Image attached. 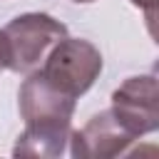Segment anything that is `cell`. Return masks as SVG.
<instances>
[{
	"label": "cell",
	"mask_w": 159,
	"mask_h": 159,
	"mask_svg": "<svg viewBox=\"0 0 159 159\" xmlns=\"http://www.w3.org/2000/svg\"><path fill=\"white\" fill-rule=\"evenodd\" d=\"M37 72L67 97L84 94L102 72V52L82 37H62L45 55Z\"/></svg>",
	"instance_id": "6da1fadb"
},
{
	"label": "cell",
	"mask_w": 159,
	"mask_h": 159,
	"mask_svg": "<svg viewBox=\"0 0 159 159\" xmlns=\"http://www.w3.org/2000/svg\"><path fill=\"white\" fill-rule=\"evenodd\" d=\"M2 35H5V50H7V70L17 75H30L42 65L50 47L67 35V27L52 15L25 12L10 20Z\"/></svg>",
	"instance_id": "7a4b0ae2"
},
{
	"label": "cell",
	"mask_w": 159,
	"mask_h": 159,
	"mask_svg": "<svg viewBox=\"0 0 159 159\" xmlns=\"http://www.w3.org/2000/svg\"><path fill=\"white\" fill-rule=\"evenodd\" d=\"M109 112L114 119L132 134L144 137L159 129V87L154 75L127 77L112 92Z\"/></svg>",
	"instance_id": "3957f363"
},
{
	"label": "cell",
	"mask_w": 159,
	"mask_h": 159,
	"mask_svg": "<svg viewBox=\"0 0 159 159\" xmlns=\"http://www.w3.org/2000/svg\"><path fill=\"white\" fill-rule=\"evenodd\" d=\"M17 107L25 124H70L77 99L55 89L37 70H32L20 84Z\"/></svg>",
	"instance_id": "277c9868"
},
{
	"label": "cell",
	"mask_w": 159,
	"mask_h": 159,
	"mask_svg": "<svg viewBox=\"0 0 159 159\" xmlns=\"http://www.w3.org/2000/svg\"><path fill=\"white\" fill-rule=\"evenodd\" d=\"M70 154L80 159H109V157H122L127 149L137 142L109 109L94 114L82 129L70 134Z\"/></svg>",
	"instance_id": "5b68a950"
},
{
	"label": "cell",
	"mask_w": 159,
	"mask_h": 159,
	"mask_svg": "<svg viewBox=\"0 0 159 159\" xmlns=\"http://www.w3.org/2000/svg\"><path fill=\"white\" fill-rule=\"evenodd\" d=\"M70 124H25L12 149L15 157H62L70 142Z\"/></svg>",
	"instance_id": "8992f818"
},
{
	"label": "cell",
	"mask_w": 159,
	"mask_h": 159,
	"mask_svg": "<svg viewBox=\"0 0 159 159\" xmlns=\"http://www.w3.org/2000/svg\"><path fill=\"white\" fill-rule=\"evenodd\" d=\"M7 70V50H5V35L0 30V72Z\"/></svg>",
	"instance_id": "52a82bcc"
},
{
	"label": "cell",
	"mask_w": 159,
	"mask_h": 159,
	"mask_svg": "<svg viewBox=\"0 0 159 159\" xmlns=\"http://www.w3.org/2000/svg\"><path fill=\"white\" fill-rule=\"evenodd\" d=\"M132 2H134L137 7H139V5H147V17H149V22L154 20V0H132Z\"/></svg>",
	"instance_id": "ba28073f"
},
{
	"label": "cell",
	"mask_w": 159,
	"mask_h": 159,
	"mask_svg": "<svg viewBox=\"0 0 159 159\" xmlns=\"http://www.w3.org/2000/svg\"><path fill=\"white\" fill-rule=\"evenodd\" d=\"M75 2H94V0H75Z\"/></svg>",
	"instance_id": "9c48e42d"
}]
</instances>
